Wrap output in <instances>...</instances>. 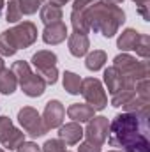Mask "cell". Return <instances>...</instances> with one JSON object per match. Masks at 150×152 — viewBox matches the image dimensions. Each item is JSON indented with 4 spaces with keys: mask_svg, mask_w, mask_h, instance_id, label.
I'll list each match as a JSON object with an SVG mask.
<instances>
[{
    "mask_svg": "<svg viewBox=\"0 0 150 152\" xmlns=\"http://www.w3.org/2000/svg\"><path fill=\"white\" fill-rule=\"evenodd\" d=\"M150 113L124 112L110 122V145L124 152H150Z\"/></svg>",
    "mask_w": 150,
    "mask_h": 152,
    "instance_id": "1",
    "label": "cell"
},
{
    "mask_svg": "<svg viewBox=\"0 0 150 152\" xmlns=\"http://www.w3.org/2000/svg\"><path fill=\"white\" fill-rule=\"evenodd\" d=\"M85 18L88 21L90 30L101 34L103 37L110 39L113 37L118 28L124 25L125 21V12L118 7L108 2H101L95 0L94 4H90L85 9Z\"/></svg>",
    "mask_w": 150,
    "mask_h": 152,
    "instance_id": "2",
    "label": "cell"
},
{
    "mask_svg": "<svg viewBox=\"0 0 150 152\" xmlns=\"http://www.w3.org/2000/svg\"><path fill=\"white\" fill-rule=\"evenodd\" d=\"M12 73L18 80V85L21 87L23 94L28 96V97H41L46 90V83L44 80L37 75V73H32L28 62L25 60H18L12 64Z\"/></svg>",
    "mask_w": 150,
    "mask_h": 152,
    "instance_id": "3",
    "label": "cell"
},
{
    "mask_svg": "<svg viewBox=\"0 0 150 152\" xmlns=\"http://www.w3.org/2000/svg\"><path fill=\"white\" fill-rule=\"evenodd\" d=\"M113 67H115L118 73H122L124 78L127 80V83H131V85H136V81L145 80V78L150 76L149 62H147V60L140 62V60H136V58H134L133 55H129V53H120V55H117V57L113 58Z\"/></svg>",
    "mask_w": 150,
    "mask_h": 152,
    "instance_id": "4",
    "label": "cell"
},
{
    "mask_svg": "<svg viewBox=\"0 0 150 152\" xmlns=\"http://www.w3.org/2000/svg\"><path fill=\"white\" fill-rule=\"evenodd\" d=\"M32 66L46 85H55L58 80V69H57V55L50 50H41L32 55Z\"/></svg>",
    "mask_w": 150,
    "mask_h": 152,
    "instance_id": "5",
    "label": "cell"
},
{
    "mask_svg": "<svg viewBox=\"0 0 150 152\" xmlns=\"http://www.w3.org/2000/svg\"><path fill=\"white\" fill-rule=\"evenodd\" d=\"M79 94L85 97L87 104H90L95 112H101L108 106V96L103 87V83L97 78H85L81 80V90Z\"/></svg>",
    "mask_w": 150,
    "mask_h": 152,
    "instance_id": "6",
    "label": "cell"
},
{
    "mask_svg": "<svg viewBox=\"0 0 150 152\" xmlns=\"http://www.w3.org/2000/svg\"><path fill=\"white\" fill-rule=\"evenodd\" d=\"M18 122H20L21 129L27 134H30L32 138H39V136L48 133V129H46V126L42 122V117L32 106H23L18 112Z\"/></svg>",
    "mask_w": 150,
    "mask_h": 152,
    "instance_id": "7",
    "label": "cell"
},
{
    "mask_svg": "<svg viewBox=\"0 0 150 152\" xmlns=\"http://www.w3.org/2000/svg\"><path fill=\"white\" fill-rule=\"evenodd\" d=\"M23 142H25V133L20 131L9 117L2 115L0 117V143L7 151H16Z\"/></svg>",
    "mask_w": 150,
    "mask_h": 152,
    "instance_id": "8",
    "label": "cell"
},
{
    "mask_svg": "<svg viewBox=\"0 0 150 152\" xmlns=\"http://www.w3.org/2000/svg\"><path fill=\"white\" fill-rule=\"evenodd\" d=\"M108 129H110V120L103 115L92 117L87 124V129L83 131V136H87V142H92L95 145H101L108 138Z\"/></svg>",
    "mask_w": 150,
    "mask_h": 152,
    "instance_id": "9",
    "label": "cell"
},
{
    "mask_svg": "<svg viewBox=\"0 0 150 152\" xmlns=\"http://www.w3.org/2000/svg\"><path fill=\"white\" fill-rule=\"evenodd\" d=\"M12 37H14V42L20 48H28L32 46L36 41H37V27L32 23V21H23V23H18L16 27L9 28Z\"/></svg>",
    "mask_w": 150,
    "mask_h": 152,
    "instance_id": "10",
    "label": "cell"
},
{
    "mask_svg": "<svg viewBox=\"0 0 150 152\" xmlns=\"http://www.w3.org/2000/svg\"><path fill=\"white\" fill-rule=\"evenodd\" d=\"M64 117H66V108L60 101L51 99V101L46 103L44 113H42V122H44L48 131L55 129V127H60L64 124Z\"/></svg>",
    "mask_w": 150,
    "mask_h": 152,
    "instance_id": "11",
    "label": "cell"
},
{
    "mask_svg": "<svg viewBox=\"0 0 150 152\" xmlns=\"http://www.w3.org/2000/svg\"><path fill=\"white\" fill-rule=\"evenodd\" d=\"M67 36H69V34H67V27H66L64 21L50 23V25H46L44 30H42V41H44L46 44H51V46L64 42V41L67 39Z\"/></svg>",
    "mask_w": 150,
    "mask_h": 152,
    "instance_id": "12",
    "label": "cell"
},
{
    "mask_svg": "<svg viewBox=\"0 0 150 152\" xmlns=\"http://www.w3.org/2000/svg\"><path fill=\"white\" fill-rule=\"evenodd\" d=\"M67 46H69V51L71 55L79 58V57H85L90 50V39L87 34H79V32H73L67 36Z\"/></svg>",
    "mask_w": 150,
    "mask_h": 152,
    "instance_id": "13",
    "label": "cell"
},
{
    "mask_svg": "<svg viewBox=\"0 0 150 152\" xmlns=\"http://www.w3.org/2000/svg\"><path fill=\"white\" fill-rule=\"evenodd\" d=\"M58 138L66 143V145H78L83 138V127L78 122H69L60 126L58 129Z\"/></svg>",
    "mask_w": 150,
    "mask_h": 152,
    "instance_id": "14",
    "label": "cell"
},
{
    "mask_svg": "<svg viewBox=\"0 0 150 152\" xmlns=\"http://www.w3.org/2000/svg\"><path fill=\"white\" fill-rule=\"evenodd\" d=\"M104 83H106L108 92H110L111 96H115L117 92H120V90L125 88V87H131V83H127V80L124 78V75L118 73L113 66L104 71Z\"/></svg>",
    "mask_w": 150,
    "mask_h": 152,
    "instance_id": "15",
    "label": "cell"
},
{
    "mask_svg": "<svg viewBox=\"0 0 150 152\" xmlns=\"http://www.w3.org/2000/svg\"><path fill=\"white\" fill-rule=\"evenodd\" d=\"M67 115H69V118H73V122L81 124V122H88L92 117H95V110L87 103H74L67 108Z\"/></svg>",
    "mask_w": 150,
    "mask_h": 152,
    "instance_id": "16",
    "label": "cell"
},
{
    "mask_svg": "<svg viewBox=\"0 0 150 152\" xmlns=\"http://www.w3.org/2000/svg\"><path fill=\"white\" fill-rule=\"evenodd\" d=\"M41 21L44 25H50V23H57V21H62V7L60 5H55L51 2L41 5Z\"/></svg>",
    "mask_w": 150,
    "mask_h": 152,
    "instance_id": "17",
    "label": "cell"
},
{
    "mask_svg": "<svg viewBox=\"0 0 150 152\" xmlns=\"http://www.w3.org/2000/svg\"><path fill=\"white\" fill-rule=\"evenodd\" d=\"M138 39H140V32L134 30V28H125L118 39H117V46L122 50V51H131L136 48L138 44Z\"/></svg>",
    "mask_w": 150,
    "mask_h": 152,
    "instance_id": "18",
    "label": "cell"
},
{
    "mask_svg": "<svg viewBox=\"0 0 150 152\" xmlns=\"http://www.w3.org/2000/svg\"><path fill=\"white\" fill-rule=\"evenodd\" d=\"M18 87V80L12 73V69H0V94H5V96H11L14 94Z\"/></svg>",
    "mask_w": 150,
    "mask_h": 152,
    "instance_id": "19",
    "label": "cell"
},
{
    "mask_svg": "<svg viewBox=\"0 0 150 152\" xmlns=\"http://www.w3.org/2000/svg\"><path fill=\"white\" fill-rule=\"evenodd\" d=\"M106 60H108L106 51H103V50H94V51H90V53L87 55V58H85V67H87L88 71H94V73H95V71H99V69L104 67Z\"/></svg>",
    "mask_w": 150,
    "mask_h": 152,
    "instance_id": "20",
    "label": "cell"
},
{
    "mask_svg": "<svg viewBox=\"0 0 150 152\" xmlns=\"http://www.w3.org/2000/svg\"><path fill=\"white\" fill-rule=\"evenodd\" d=\"M125 112H138V113H150V96H134L127 104L122 106Z\"/></svg>",
    "mask_w": 150,
    "mask_h": 152,
    "instance_id": "21",
    "label": "cell"
},
{
    "mask_svg": "<svg viewBox=\"0 0 150 152\" xmlns=\"http://www.w3.org/2000/svg\"><path fill=\"white\" fill-rule=\"evenodd\" d=\"M18 51V46L14 42V37L11 30H5L0 34V55L2 57H12Z\"/></svg>",
    "mask_w": 150,
    "mask_h": 152,
    "instance_id": "22",
    "label": "cell"
},
{
    "mask_svg": "<svg viewBox=\"0 0 150 152\" xmlns=\"http://www.w3.org/2000/svg\"><path fill=\"white\" fill-rule=\"evenodd\" d=\"M134 96H136V85L125 87V88H122L120 92H117L115 96H111V104L115 106V108H120V106L127 104Z\"/></svg>",
    "mask_w": 150,
    "mask_h": 152,
    "instance_id": "23",
    "label": "cell"
},
{
    "mask_svg": "<svg viewBox=\"0 0 150 152\" xmlns=\"http://www.w3.org/2000/svg\"><path fill=\"white\" fill-rule=\"evenodd\" d=\"M64 88L71 96H78L81 90V78L73 71H66L64 73Z\"/></svg>",
    "mask_w": 150,
    "mask_h": 152,
    "instance_id": "24",
    "label": "cell"
},
{
    "mask_svg": "<svg viewBox=\"0 0 150 152\" xmlns=\"http://www.w3.org/2000/svg\"><path fill=\"white\" fill-rule=\"evenodd\" d=\"M71 23H73L74 32H79V34H88L90 32L88 21L85 18V11H73L71 12Z\"/></svg>",
    "mask_w": 150,
    "mask_h": 152,
    "instance_id": "25",
    "label": "cell"
},
{
    "mask_svg": "<svg viewBox=\"0 0 150 152\" xmlns=\"http://www.w3.org/2000/svg\"><path fill=\"white\" fill-rule=\"evenodd\" d=\"M134 51H136V55L141 57L143 60H147L150 57V37L147 34H140V39H138V44H136Z\"/></svg>",
    "mask_w": 150,
    "mask_h": 152,
    "instance_id": "26",
    "label": "cell"
},
{
    "mask_svg": "<svg viewBox=\"0 0 150 152\" xmlns=\"http://www.w3.org/2000/svg\"><path fill=\"white\" fill-rule=\"evenodd\" d=\"M18 5H20L21 14L30 16V14H36L37 9H41L42 0H18Z\"/></svg>",
    "mask_w": 150,
    "mask_h": 152,
    "instance_id": "27",
    "label": "cell"
},
{
    "mask_svg": "<svg viewBox=\"0 0 150 152\" xmlns=\"http://www.w3.org/2000/svg\"><path fill=\"white\" fill-rule=\"evenodd\" d=\"M21 11H20V5H18V0H9V5H7V12H5V20L9 23H18L21 20Z\"/></svg>",
    "mask_w": 150,
    "mask_h": 152,
    "instance_id": "28",
    "label": "cell"
},
{
    "mask_svg": "<svg viewBox=\"0 0 150 152\" xmlns=\"http://www.w3.org/2000/svg\"><path fill=\"white\" fill-rule=\"evenodd\" d=\"M41 152H66V143L58 138V140H46Z\"/></svg>",
    "mask_w": 150,
    "mask_h": 152,
    "instance_id": "29",
    "label": "cell"
},
{
    "mask_svg": "<svg viewBox=\"0 0 150 152\" xmlns=\"http://www.w3.org/2000/svg\"><path fill=\"white\" fill-rule=\"evenodd\" d=\"M133 2L138 5V12L143 16V20L149 21L150 20V14H149V2L150 0H133Z\"/></svg>",
    "mask_w": 150,
    "mask_h": 152,
    "instance_id": "30",
    "label": "cell"
},
{
    "mask_svg": "<svg viewBox=\"0 0 150 152\" xmlns=\"http://www.w3.org/2000/svg\"><path fill=\"white\" fill-rule=\"evenodd\" d=\"M78 152H101V145H95L92 142H81L79 147H78Z\"/></svg>",
    "mask_w": 150,
    "mask_h": 152,
    "instance_id": "31",
    "label": "cell"
},
{
    "mask_svg": "<svg viewBox=\"0 0 150 152\" xmlns=\"http://www.w3.org/2000/svg\"><path fill=\"white\" fill-rule=\"evenodd\" d=\"M16 152H41V147H39L37 143H34V142H23Z\"/></svg>",
    "mask_w": 150,
    "mask_h": 152,
    "instance_id": "32",
    "label": "cell"
},
{
    "mask_svg": "<svg viewBox=\"0 0 150 152\" xmlns=\"http://www.w3.org/2000/svg\"><path fill=\"white\" fill-rule=\"evenodd\" d=\"M95 0H74L73 4V11H85L90 4H94Z\"/></svg>",
    "mask_w": 150,
    "mask_h": 152,
    "instance_id": "33",
    "label": "cell"
},
{
    "mask_svg": "<svg viewBox=\"0 0 150 152\" xmlns=\"http://www.w3.org/2000/svg\"><path fill=\"white\" fill-rule=\"evenodd\" d=\"M48 2H51V4H55V5H66V4L71 2V0H48Z\"/></svg>",
    "mask_w": 150,
    "mask_h": 152,
    "instance_id": "34",
    "label": "cell"
},
{
    "mask_svg": "<svg viewBox=\"0 0 150 152\" xmlns=\"http://www.w3.org/2000/svg\"><path fill=\"white\" fill-rule=\"evenodd\" d=\"M108 4H113V5H118V4H122L124 0H106Z\"/></svg>",
    "mask_w": 150,
    "mask_h": 152,
    "instance_id": "35",
    "label": "cell"
},
{
    "mask_svg": "<svg viewBox=\"0 0 150 152\" xmlns=\"http://www.w3.org/2000/svg\"><path fill=\"white\" fill-rule=\"evenodd\" d=\"M4 5H5V0H0V14H2V9H4Z\"/></svg>",
    "mask_w": 150,
    "mask_h": 152,
    "instance_id": "36",
    "label": "cell"
},
{
    "mask_svg": "<svg viewBox=\"0 0 150 152\" xmlns=\"http://www.w3.org/2000/svg\"><path fill=\"white\" fill-rule=\"evenodd\" d=\"M4 67H5V62H4V58L0 57V69H4Z\"/></svg>",
    "mask_w": 150,
    "mask_h": 152,
    "instance_id": "37",
    "label": "cell"
},
{
    "mask_svg": "<svg viewBox=\"0 0 150 152\" xmlns=\"http://www.w3.org/2000/svg\"><path fill=\"white\" fill-rule=\"evenodd\" d=\"M110 152H120V151H110Z\"/></svg>",
    "mask_w": 150,
    "mask_h": 152,
    "instance_id": "38",
    "label": "cell"
},
{
    "mask_svg": "<svg viewBox=\"0 0 150 152\" xmlns=\"http://www.w3.org/2000/svg\"><path fill=\"white\" fill-rule=\"evenodd\" d=\"M0 152H5V151H4V149H0Z\"/></svg>",
    "mask_w": 150,
    "mask_h": 152,
    "instance_id": "39",
    "label": "cell"
},
{
    "mask_svg": "<svg viewBox=\"0 0 150 152\" xmlns=\"http://www.w3.org/2000/svg\"><path fill=\"white\" fill-rule=\"evenodd\" d=\"M66 152H67V151H66Z\"/></svg>",
    "mask_w": 150,
    "mask_h": 152,
    "instance_id": "40",
    "label": "cell"
}]
</instances>
